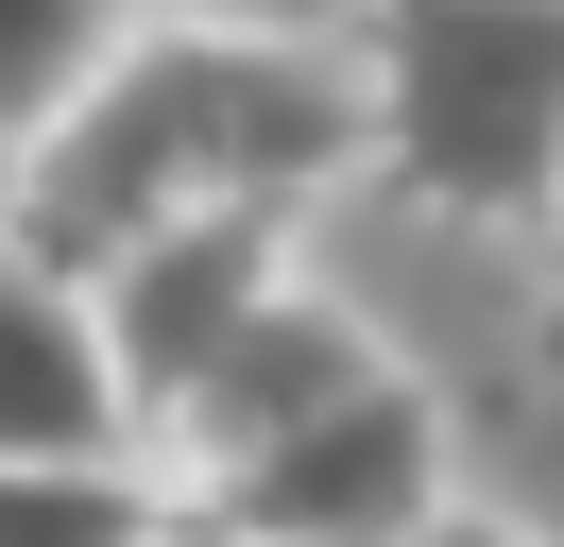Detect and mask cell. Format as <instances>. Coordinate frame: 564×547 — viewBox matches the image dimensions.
Returning <instances> with one entry per match:
<instances>
[{"mask_svg":"<svg viewBox=\"0 0 564 547\" xmlns=\"http://www.w3.org/2000/svg\"><path fill=\"white\" fill-rule=\"evenodd\" d=\"M359 171V52L343 34H257V18H154L86 68L69 120L18 137L0 189V257L35 274H104L120 239L206 223V205H325Z\"/></svg>","mask_w":564,"mask_h":547,"instance_id":"1","label":"cell"},{"mask_svg":"<svg viewBox=\"0 0 564 547\" xmlns=\"http://www.w3.org/2000/svg\"><path fill=\"white\" fill-rule=\"evenodd\" d=\"M359 171L427 223H564V0H359Z\"/></svg>","mask_w":564,"mask_h":547,"instance_id":"2","label":"cell"},{"mask_svg":"<svg viewBox=\"0 0 564 547\" xmlns=\"http://www.w3.org/2000/svg\"><path fill=\"white\" fill-rule=\"evenodd\" d=\"M462 496V444H445V394L411 360L343 376L325 410H291L274 444H240L223 479H188V513L240 547H411L427 513Z\"/></svg>","mask_w":564,"mask_h":547,"instance_id":"3","label":"cell"},{"mask_svg":"<svg viewBox=\"0 0 564 547\" xmlns=\"http://www.w3.org/2000/svg\"><path fill=\"white\" fill-rule=\"evenodd\" d=\"M274 274H291V223H274V205L154 223V239H120V257L86 274V325H104V360H120V394H138V428H154V410H172L188 376L257 325V291H274Z\"/></svg>","mask_w":564,"mask_h":547,"instance_id":"4","label":"cell"},{"mask_svg":"<svg viewBox=\"0 0 564 547\" xmlns=\"http://www.w3.org/2000/svg\"><path fill=\"white\" fill-rule=\"evenodd\" d=\"M343 376H377V325H359L343 291H308V274H274V291H257V325L223 342V360L188 376L172 410H154V444H172L188 479H223L240 444H274L291 410H325Z\"/></svg>","mask_w":564,"mask_h":547,"instance_id":"5","label":"cell"},{"mask_svg":"<svg viewBox=\"0 0 564 547\" xmlns=\"http://www.w3.org/2000/svg\"><path fill=\"white\" fill-rule=\"evenodd\" d=\"M120 444H138V394H120L86 291L0 257V462H120Z\"/></svg>","mask_w":564,"mask_h":547,"instance_id":"6","label":"cell"},{"mask_svg":"<svg viewBox=\"0 0 564 547\" xmlns=\"http://www.w3.org/2000/svg\"><path fill=\"white\" fill-rule=\"evenodd\" d=\"M172 496L138 462H0V547H154Z\"/></svg>","mask_w":564,"mask_h":547,"instance_id":"7","label":"cell"},{"mask_svg":"<svg viewBox=\"0 0 564 547\" xmlns=\"http://www.w3.org/2000/svg\"><path fill=\"white\" fill-rule=\"evenodd\" d=\"M138 34V0H0V137H35L86 103V68Z\"/></svg>","mask_w":564,"mask_h":547,"instance_id":"8","label":"cell"},{"mask_svg":"<svg viewBox=\"0 0 564 547\" xmlns=\"http://www.w3.org/2000/svg\"><path fill=\"white\" fill-rule=\"evenodd\" d=\"M172 18H257V34H343L359 0H172Z\"/></svg>","mask_w":564,"mask_h":547,"instance_id":"9","label":"cell"},{"mask_svg":"<svg viewBox=\"0 0 564 547\" xmlns=\"http://www.w3.org/2000/svg\"><path fill=\"white\" fill-rule=\"evenodd\" d=\"M411 547H547V530H513V513H462V496H445V513H427Z\"/></svg>","mask_w":564,"mask_h":547,"instance_id":"10","label":"cell"},{"mask_svg":"<svg viewBox=\"0 0 564 547\" xmlns=\"http://www.w3.org/2000/svg\"><path fill=\"white\" fill-rule=\"evenodd\" d=\"M154 547H240V530H206V513H172V530H154Z\"/></svg>","mask_w":564,"mask_h":547,"instance_id":"11","label":"cell"},{"mask_svg":"<svg viewBox=\"0 0 564 547\" xmlns=\"http://www.w3.org/2000/svg\"><path fill=\"white\" fill-rule=\"evenodd\" d=\"M547 342H564V223H547Z\"/></svg>","mask_w":564,"mask_h":547,"instance_id":"12","label":"cell"}]
</instances>
